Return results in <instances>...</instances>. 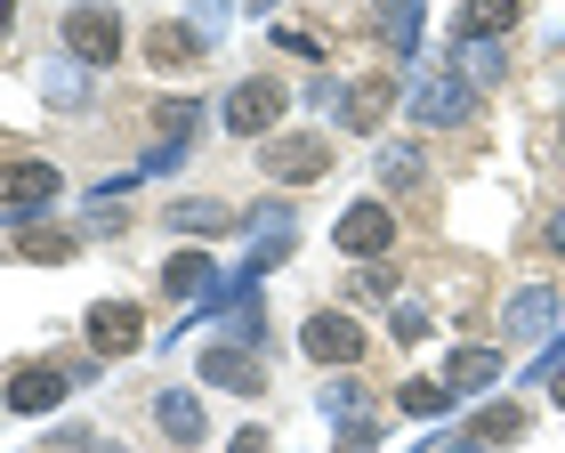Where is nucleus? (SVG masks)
I'll return each mask as SVG.
<instances>
[{
	"instance_id": "f257e3e1",
	"label": "nucleus",
	"mask_w": 565,
	"mask_h": 453,
	"mask_svg": "<svg viewBox=\"0 0 565 453\" xmlns=\"http://www.w3.org/2000/svg\"><path fill=\"white\" fill-rule=\"evenodd\" d=\"M65 49L82 65H121V17L106 0H82V9H65Z\"/></svg>"
},
{
	"instance_id": "f03ea898",
	"label": "nucleus",
	"mask_w": 565,
	"mask_h": 453,
	"mask_svg": "<svg viewBox=\"0 0 565 453\" xmlns=\"http://www.w3.org/2000/svg\"><path fill=\"white\" fill-rule=\"evenodd\" d=\"M323 170H331V138H323V130L267 138V179H282V187H307V179H323Z\"/></svg>"
},
{
	"instance_id": "7ed1b4c3",
	"label": "nucleus",
	"mask_w": 565,
	"mask_h": 453,
	"mask_svg": "<svg viewBox=\"0 0 565 453\" xmlns=\"http://www.w3.org/2000/svg\"><path fill=\"white\" fill-rule=\"evenodd\" d=\"M331 243H340L348 260H380V251L396 243V211L388 203H355L340 227H331Z\"/></svg>"
},
{
	"instance_id": "20e7f679",
	"label": "nucleus",
	"mask_w": 565,
	"mask_h": 453,
	"mask_svg": "<svg viewBox=\"0 0 565 453\" xmlns=\"http://www.w3.org/2000/svg\"><path fill=\"white\" fill-rule=\"evenodd\" d=\"M282 122V82H243L235 97H226V130H243V138H259V130H275Z\"/></svg>"
},
{
	"instance_id": "39448f33",
	"label": "nucleus",
	"mask_w": 565,
	"mask_h": 453,
	"mask_svg": "<svg viewBox=\"0 0 565 453\" xmlns=\"http://www.w3.org/2000/svg\"><path fill=\"white\" fill-rule=\"evenodd\" d=\"M138 333H146V316L130 308V299H97V308H89V348H97V357H130Z\"/></svg>"
},
{
	"instance_id": "423d86ee",
	"label": "nucleus",
	"mask_w": 565,
	"mask_h": 453,
	"mask_svg": "<svg viewBox=\"0 0 565 453\" xmlns=\"http://www.w3.org/2000/svg\"><path fill=\"white\" fill-rule=\"evenodd\" d=\"M307 357H316V365H355V357H364V333H355V316H316V324H307Z\"/></svg>"
},
{
	"instance_id": "0eeeda50",
	"label": "nucleus",
	"mask_w": 565,
	"mask_h": 453,
	"mask_svg": "<svg viewBox=\"0 0 565 453\" xmlns=\"http://www.w3.org/2000/svg\"><path fill=\"white\" fill-rule=\"evenodd\" d=\"M57 194V170L49 162H9L0 170V211H41Z\"/></svg>"
},
{
	"instance_id": "6e6552de",
	"label": "nucleus",
	"mask_w": 565,
	"mask_h": 453,
	"mask_svg": "<svg viewBox=\"0 0 565 453\" xmlns=\"http://www.w3.org/2000/svg\"><path fill=\"white\" fill-rule=\"evenodd\" d=\"M0 397H9V413H49L65 397V372L57 365H24V372H9V389H0Z\"/></svg>"
},
{
	"instance_id": "1a4fd4ad",
	"label": "nucleus",
	"mask_w": 565,
	"mask_h": 453,
	"mask_svg": "<svg viewBox=\"0 0 565 453\" xmlns=\"http://www.w3.org/2000/svg\"><path fill=\"white\" fill-rule=\"evenodd\" d=\"M146 57L162 65V73H186V65H202V41L186 33V24H153V33H146Z\"/></svg>"
},
{
	"instance_id": "9d476101",
	"label": "nucleus",
	"mask_w": 565,
	"mask_h": 453,
	"mask_svg": "<svg viewBox=\"0 0 565 453\" xmlns=\"http://www.w3.org/2000/svg\"><path fill=\"white\" fill-rule=\"evenodd\" d=\"M518 17H525V0H469V9H460V33H469V41H493V33H509Z\"/></svg>"
},
{
	"instance_id": "9b49d317",
	"label": "nucleus",
	"mask_w": 565,
	"mask_h": 453,
	"mask_svg": "<svg viewBox=\"0 0 565 453\" xmlns=\"http://www.w3.org/2000/svg\"><path fill=\"white\" fill-rule=\"evenodd\" d=\"M202 381H226V389H259V365L235 357V348H211L202 357Z\"/></svg>"
},
{
	"instance_id": "f8f14e48",
	"label": "nucleus",
	"mask_w": 565,
	"mask_h": 453,
	"mask_svg": "<svg viewBox=\"0 0 565 453\" xmlns=\"http://www.w3.org/2000/svg\"><path fill=\"white\" fill-rule=\"evenodd\" d=\"M388 97H396V82H388V73H372V82L348 97V122H355V130H372V122L388 114Z\"/></svg>"
},
{
	"instance_id": "ddd939ff",
	"label": "nucleus",
	"mask_w": 565,
	"mask_h": 453,
	"mask_svg": "<svg viewBox=\"0 0 565 453\" xmlns=\"http://www.w3.org/2000/svg\"><path fill=\"white\" fill-rule=\"evenodd\" d=\"M162 430H170L178 445H194V438H202V413H194V397H162Z\"/></svg>"
},
{
	"instance_id": "4468645a",
	"label": "nucleus",
	"mask_w": 565,
	"mask_h": 453,
	"mask_svg": "<svg viewBox=\"0 0 565 453\" xmlns=\"http://www.w3.org/2000/svg\"><path fill=\"white\" fill-rule=\"evenodd\" d=\"M477 438H484V445H509V438H525V413H518V405H493V413L477 421Z\"/></svg>"
},
{
	"instance_id": "2eb2a0df",
	"label": "nucleus",
	"mask_w": 565,
	"mask_h": 453,
	"mask_svg": "<svg viewBox=\"0 0 565 453\" xmlns=\"http://www.w3.org/2000/svg\"><path fill=\"white\" fill-rule=\"evenodd\" d=\"M17 251H24V260H65V251H73V235H65V227H33V235H24Z\"/></svg>"
},
{
	"instance_id": "dca6fc26",
	"label": "nucleus",
	"mask_w": 565,
	"mask_h": 453,
	"mask_svg": "<svg viewBox=\"0 0 565 453\" xmlns=\"http://www.w3.org/2000/svg\"><path fill=\"white\" fill-rule=\"evenodd\" d=\"M493 372H501L493 348H460V357H452V381H493Z\"/></svg>"
},
{
	"instance_id": "f3484780",
	"label": "nucleus",
	"mask_w": 565,
	"mask_h": 453,
	"mask_svg": "<svg viewBox=\"0 0 565 453\" xmlns=\"http://www.w3.org/2000/svg\"><path fill=\"white\" fill-rule=\"evenodd\" d=\"M202 275H211V267H202V260H194V251H178V260H170V275H162V284H170L178 299H186V292L202 284Z\"/></svg>"
},
{
	"instance_id": "a211bd4d",
	"label": "nucleus",
	"mask_w": 565,
	"mask_h": 453,
	"mask_svg": "<svg viewBox=\"0 0 565 453\" xmlns=\"http://www.w3.org/2000/svg\"><path fill=\"white\" fill-rule=\"evenodd\" d=\"M436 405H445V389H436V381H413V389H404V413H436Z\"/></svg>"
},
{
	"instance_id": "6ab92c4d",
	"label": "nucleus",
	"mask_w": 565,
	"mask_h": 453,
	"mask_svg": "<svg viewBox=\"0 0 565 453\" xmlns=\"http://www.w3.org/2000/svg\"><path fill=\"white\" fill-rule=\"evenodd\" d=\"M153 122H162V130L178 138V130H194V106H153Z\"/></svg>"
},
{
	"instance_id": "aec40b11",
	"label": "nucleus",
	"mask_w": 565,
	"mask_h": 453,
	"mask_svg": "<svg viewBox=\"0 0 565 453\" xmlns=\"http://www.w3.org/2000/svg\"><path fill=\"white\" fill-rule=\"evenodd\" d=\"M235 453H267V438H259V430H243V438H235Z\"/></svg>"
},
{
	"instance_id": "412c9836",
	"label": "nucleus",
	"mask_w": 565,
	"mask_h": 453,
	"mask_svg": "<svg viewBox=\"0 0 565 453\" xmlns=\"http://www.w3.org/2000/svg\"><path fill=\"white\" fill-rule=\"evenodd\" d=\"M550 243H557V251H565V219H557V227H550Z\"/></svg>"
},
{
	"instance_id": "4be33fe9",
	"label": "nucleus",
	"mask_w": 565,
	"mask_h": 453,
	"mask_svg": "<svg viewBox=\"0 0 565 453\" xmlns=\"http://www.w3.org/2000/svg\"><path fill=\"white\" fill-rule=\"evenodd\" d=\"M9 17H17V9H9V0H0V33H9Z\"/></svg>"
},
{
	"instance_id": "5701e85b",
	"label": "nucleus",
	"mask_w": 565,
	"mask_h": 453,
	"mask_svg": "<svg viewBox=\"0 0 565 453\" xmlns=\"http://www.w3.org/2000/svg\"><path fill=\"white\" fill-rule=\"evenodd\" d=\"M557 405H565V372H557Z\"/></svg>"
}]
</instances>
